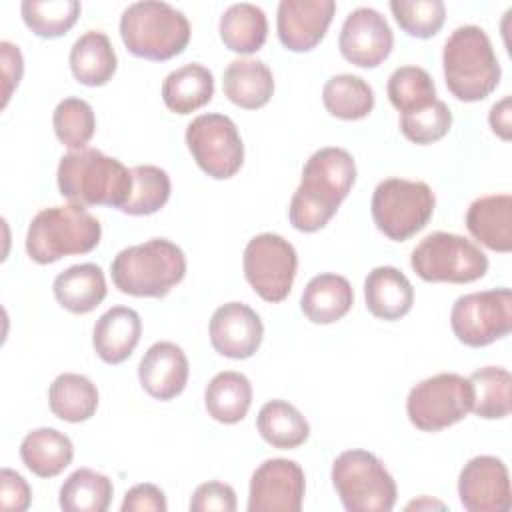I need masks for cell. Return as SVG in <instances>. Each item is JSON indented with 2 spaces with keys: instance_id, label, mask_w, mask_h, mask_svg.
I'll list each match as a JSON object with an SVG mask.
<instances>
[{
  "instance_id": "3",
  "label": "cell",
  "mask_w": 512,
  "mask_h": 512,
  "mask_svg": "<svg viewBox=\"0 0 512 512\" xmlns=\"http://www.w3.org/2000/svg\"><path fill=\"white\" fill-rule=\"evenodd\" d=\"M186 274V256L180 246L166 238H152L120 250L110 276L122 294L138 298H164Z\"/></svg>"
},
{
  "instance_id": "41",
  "label": "cell",
  "mask_w": 512,
  "mask_h": 512,
  "mask_svg": "<svg viewBox=\"0 0 512 512\" xmlns=\"http://www.w3.org/2000/svg\"><path fill=\"white\" fill-rule=\"evenodd\" d=\"M452 112L444 100H434L422 110L400 114V130L414 144H432L448 134Z\"/></svg>"
},
{
  "instance_id": "39",
  "label": "cell",
  "mask_w": 512,
  "mask_h": 512,
  "mask_svg": "<svg viewBox=\"0 0 512 512\" xmlns=\"http://www.w3.org/2000/svg\"><path fill=\"white\" fill-rule=\"evenodd\" d=\"M52 126L56 138L70 150H84L96 130V116L92 106L82 98H64L58 102L52 114Z\"/></svg>"
},
{
  "instance_id": "45",
  "label": "cell",
  "mask_w": 512,
  "mask_h": 512,
  "mask_svg": "<svg viewBox=\"0 0 512 512\" xmlns=\"http://www.w3.org/2000/svg\"><path fill=\"white\" fill-rule=\"evenodd\" d=\"M0 60H2V78H4V92H2V108L8 104L14 88L20 84L24 72V60L18 46L12 42H0Z\"/></svg>"
},
{
  "instance_id": "20",
  "label": "cell",
  "mask_w": 512,
  "mask_h": 512,
  "mask_svg": "<svg viewBox=\"0 0 512 512\" xmlns=\"http://www.w3.org/2000/svg\"><path fill=\"white\" fill-rule=\"evenodd\" d=\"M142 320L136 310L128 306H112L94 324L92 346L106 364H120L140 342Z\"/></svg>"
},
{
  "instance_id": "13",
  "label": "cell",
  "mask_w": 512,
  "mask_h": 512,
  "mask_svg": "<svg viewBox=\"0 0 512 512\" xmlns=\"http://www.w3.org/2000/svg\"><path fill=\"white\" fill-rule=\"evenodd\" d=\"M186 146L202 172L216 180L232 178L244 162L236 124L218 112L196 116L186 128Z\"/></svg>"
},
{
  "instance_id": "10",
  "label": "cell",
  "mask_w": 512,
  "mask_h": 512,
  "mask_svg": "<svg viewBox=\"0 0 512 512\" xmlns=\"http://www.w3.org/2000/svg\"><path fill=\"white\" fill-rule=\"evenodd\" d=\"M472 384L456 372H440L430 376L408 392L406 414L412 426L422 432H440L472 410Z\"/></svg>"
},
{
  "instance_id": "11",
  "label": "cell",
  "mask_w": 512,
  "mask_h": 512,
  "mask_svg": "<svg viewBox=\"0 0 512 512\" xmlns=\"http://www.w3.org/2000/svg\"><path fill=\"white\" fill-rule=\"evenodd\" d=\"M454 336L472 348L488 346L512 330V292L492 288L460 296L450 310Z\"/></svg>"
},
{
  "instance_id": "25",
  "label": "cell",
  "mask_w": 512,
  "mask_h": 512,
  "mask_svg": "<svg viewBox=\"0 0 512 512\" xmlns=\"http://www.w3.org/2000/svg\"><path fill=\"white\" fill-rule=\"evenodd\" d=\"M54 298L72 314H88L106 298V278L98 264L86 262L66 268L54 278Z\"/></svg>"
},
{
  "instance_id": "46",
  "label": "cell",
  "mask_w": 512,
  "mask_h": 512,
  "mask_svg": "<svg viewBox=\"0 0 512 512\" xmlns=\"http://www.w3.org/2000/svg\"><path fill=\"white\" fill-rule=\"evenodd\" d=\"M488 122L494 134H498L502 140L512 138V110H510V96H504L500 102H496L490 108Z\"/></svg>"
},
{
  "instance_id": "17",
  "label": "cell",
  "mask_w": 512,
  "mask_h": 512,
  "mask_svg": "<svg viewBox=\"0 0 512 512\" xmlns=\"http://www.w3.org/2000/svg\"><path fill=\"white\" fill-rule=\"evenodd\" d=\"M332 0H282L276 12V30L282 46L308 52L320 44L334 18Z\"/></svg>"
},
{
  "instance_id": "24",
  "label": "cell",
  "mask_w": 512,
  "mask_h": 512,
  "mask_svg": "<svg viewBox=\"0 0 512 512\" xmlns=\"http://www.w3.org/2000/svg\"><path fill=\"white\" fill-rule=\"evenodd\" d=\"M354 304V290L350 282L340 274L314 276L300 298L304 316L314 324H332L348 314Z\"/></svg>"
},
{
  "instance_id": "34",
  "label": "cell",
  "mask_w": 512,
  "mask_h": 512,
  "mask_svg": "<svg viewBox=\"0 0 512 512\" xmlns=\"http://www.w3.org/2000/svg\"><path fill=\"white\" fill-rule=\"evenodd\" d=\"M322 102L334 118L360 120L374 108V90L356 74H336L324 84Z\"/></svg>"
},
{
  "instance_id": "28",
  "label": "cell",
  "mask_w": 512,
  "mask_h": 512,
  "mask_svg": "<svg viewBox=\"0 0 512 512\" xmlns=\"http://www.w3.org/2000/svg\"><path fill=\"white\" fill-rule=\"evenodd\" d=\"M20 458L32 474L54 478L72 462L74 446L72 440L56 428H36L24 436Z\"/></svg>"
},
{
  "instance_id": "38",
  "label": "cell",
  "mask_w": 512,
  "mask_h": 512,
  "mask_svg": "<svg viewBox=\"0 0 512 512\" xmlns=\"http://www.w3.org/2000/svg\"><path fill=\"white\" fill-rule=\"evenodd\" d=\"M388 98L400 114L426 108L436 100V86L430 74L420 66L396 68L386 84Z\"/></svg>"
},
{
  "instance_id": "26",
  "label": "cell",
  "mask_w": 512,
  "mask_h": 512,
  "mask_svg": "<svg viewBox=\"0 0 512 512\" xmlns=\"http://www.w3.org/2000/svg\"><path fill=\"white\" fill-rule=\"evenodd\" d=\"M68 62L74 78L84 86H104L118 66L110 38L98 30H88L74 42Z\"/></svg>"
},
{
  "instance_id": "43",
  "label": "cell",
  "mask_w": 512,
  "mask_h": 512,
  "mask_svg": "<svg viewBox=\"0 0 512 512\" xmlns=\"http://www.w3.org/2000/svg\"><path fill=\"white\" fill-rule=\"evenodd\" d=\"M32 502L28 482L14 470L2 468L0 472V508L4 512H24Z\"/></svg>"
},
{
  "instance_id": "47",
  "label": "cell",
  "mask_w": 512,
  "mask_h": 512,
  "mask_svg": "<svg viewBox=\"0 0 512 512\" xmlns=\"http://www.w3.org/2000/svg\"><path fill=\"white\" fill-rule=\"evenodd\" d=\"M422 506H438V508H444L440 502H430V500H426V498H422V500H418V502H410L406 508L410 510V508H422Z\"/></svg>"
},
{
  "instance_id": "16",
  "label": "cell",
  "mask_w": 512,
  "mask_h": 512,
  "mask_svg": "<svg viewBox=\"0 0 512 512\" xmlns=\"http://www.w3.org/2000/svg\"><path fill=\"white\" fill-rule=\"evenodd\" d=\"M458 496L468 512H508L512 504L506 464L496 456H476L458 476Z\"/></svg>"
},
{
  "instance_id": "31",
  "label": "cell",
  "mask_w": 512,
  "mask_h": 512,
  "mask_svg": "<svg viewBox=\"0 0 512 512\" xmlns=\"http://www.w3.org/2000/svg\"><path fill=\"white\" fill-rule=\"evenodd\" d=\"M48 404L56 418L64 422H84L98 408V388L82 374L64 372L48 388Z\"/></svg>"
},
{
  "instance_id": "30",
  "label": "cell",
  "mask_w": 512,
  "mask_h": 512,
  "mask_svg": "<svg viewBox=\"0 0 512 512\" xmlns=\"http://www.w3.org/2000/svg\"><path fill=\"white\" fill-rule=\"evenodd\" d=\"M252 404L250 380L234 370L218 372L204 390V406L208 414L222 424L244 420Z\"/></svg>"
},
{
  "instance_id": "19",
  "label": "cell",
  "mask_w": 512,
  "mask_h": 512,
  "mask_svg": "<svg viewBox=\"0 0 512 512\" xmlns=\"http://www.w3.org/2000/svg\"><path fill=\"white\" fill-rule=\"evenodd\" d=\"M188 372L190 368L184 350L168 340L152 344L138 364V380L156 400H172L182 394L188 382Z\"/></svg>"
},
{
  "instance_id": "12",
  "label": "cell",
  "mask_w": 512,
  "mask_h": 512,
  "mask_svg": "<svg viewBox=\"0 0 512 512\" xmlns=\"http://www.w3.org/2000/svg\"><path fill=\"white\" fill-rule=\"evenodd\" d=\"M244 278L266 302H282L296 278L298 256L294 246L280 234L264 232L254 236L242 256Z\"/></svg>"
},
{
  "instance_id": "18",
  "label": "cell",
  "mask_w": 512,
  "mask_h": 512,
  "mask_svg": "<svg viewBox=\"0 0 512 512\" xmlns=\"http://www.w3.org/2000/svg\"><path fill=\"white\" fill-rule=\"evenodd\" d=\"M264 326L260 316L242 302H228L210 318V344L226 358H250L262 344Z\"/></svg>"
},
{
  "instance_id": "4",
  "label": "cell",
  "mask_w": 512,
  "mask_h": 512,
  "mask_svg": "<svg viewBox=\"0 0 512 512\" xmlns=\"http://www.w3.org/2000/svg\"><path fill=\"white\" fill-rule=\"evenodd\" d=\"M448 90L462 102H480L500 82V64L488 34L474 24L456 28L442 50Z\"/></svg>"
},
{
  "instance_id": "29",
  "label": "cell",
  "mask_w": 512,
  "mask_h": 512,
  "mask_svg": "<svg viewBox=\"0 0 512 512\" xmlns=\"http://www.w3.org/2000/svg\"><path fill=\"white\" fill-rule=\"evenodd\" d=\"M220 40L236 54L260 50L268 36V20L262 8L250 2H238L224 10L218 24Z\"/></svg>"
},
{
  "instance_id": "1",
  "label": "cell",
  "mask_w": 512,
  "mask_h": 512,
  "mask_svg": "<svg viewBox=\"0 0 512 512\" xmlns=\"http://www.w3.org/2000/svg\"><path fill=\"white\" fill-rule=\"evenodd\" d=\"M356 182L352 154L338 146L316 150L304 164L302 180L288 206L290 224L300 232L324 228Z\"/></svg>"
},
{
  "instance_id": "2",
  "label": "cell",
  "mask_w": 512,
  "mask_h": 512,
  "mask_svg": "<svg viewBox=\"0 0 512 512\" xmlns=\"http://www.w3.org/2000/svg\"><path fill=\"white\" fill-rule=\"evenodd\" d=\"M58 190L80 206L122 208L132 192V172L96 148L68 152L58 162Z\"/></svg>"
},
{
  "instance_id": "32",
  "label": "cell",
  "mask_w": 512,
  "mask_h": 512,
  "mask_svg": "<svg viewBox=\"0 0 512 512\" xmlns=\"http://www.w3.org/2000/svg\"><path fill=\"white\" fill-rule=\"evenodd\" d=\"M256 428L260 436L274 448L292 450L302 446L310 436V424L302 412L286 400L266 402L258 416Z\"/></svg>"
},
{
  "instance_id": "7",
  "label": "cell",
  "mask_w": 512,
  "mask_h": 512,
  "mask_svg": "<svg viewBox=\"0 0 512 512\" xmlns=\"http://www.w3.org/2000/svg\"><path fill=\"white\" fill-rule=\"evenodd\" d=\"M332 486L348 512H390L396 482L368 450H346L332 462Z\"/></svg>"
},
{
  "instance_id": "36",
  "label": "cell",
  "mask_w": 512,
  "mask_h": 512,
  "mask_svg": "<svg viewBox=\"0 0 512 512\" xmlns=\"http://www.w3.org/2000/svg\"><path fill=\"white\" fill-rule=\"evenodd\" d=\"M130 172L132 192L120 210L130 216H148L158 212L168 202L172 192L168 172L154 164H140Z\"/></svg>"
},
{
  "instance_id": "44",
  "label": "cell",
  "mask_w": 512,
  "mask_h": 512,
  "mask_svg": "<svg viewBox=\"0 0 512 512\" xmlns=\"http://www.w3.org/2000/svg\"><path fill=\"white\" fill-rule=\"evenodd\" d=\"M166 496L154 484H136L132 486L122 500V512H166Z\"/></svg>"
},
{
  "instance_id": "9",
  "label": "cell",
  "mask_w": 512,
  "mask_h": 512,
  "mask_svg": "<svg viewBox=\"0 0 512 512\" xmlns=\"http://www.w3.org/2000/svg\"><path fill=\"white\" fill-rule=\"evenodd\" d=\"M410 266L424 282L466 284L488 272V258L460 234L432 232L412 250Z\"/></svg>"
},
{
  "instance_id": "33",
  "label": "cell",
  "mask_w": 512,
  "mask_h": 512,
  "mask_svg": "<svg viewBox=\"0 0 512 512\" xmlns=\"http://www.w3.org/2000/svg\"><path fill=\"white\" fill-rule=\"evenodd\" d=\"M112 480L92 468L74 470L60 486L64 512H106L112 502Z\"/></svg>"
},
{
  "instance_id": "40",
  "label": "cell",
  "mask_w": 512,
  "mask_h": 512,
  "mask_svg": "<svg viewBox=\"0 0 512 512\" xmlns=\"http://www.w3.org/2000/svg\"><path fill=\"white\" fill-rule=\"evenodd\" d=\"M390 10L398 26L414 38H432L446 20V6L440 0H392Z\"/></svg>"
},
{
  "instance_id": "23",
  "label": "cell",
  "mask_w": 512,
  "mask_h": 512,
  "mask_svg": "<svg viewBox=\"0 0 512 512\" xmlns=\"http://www.w3.org/2000/svg\"><path fill=\"white\" fill-rule=\"evenodd\" d=\"M222 88L232 104L246 110H256L268 104L272 98L274 76L262 60L236 58L224 70Z\"/></svg>"
},
{
  "instance_id": "22",
  "label": "cell",
  "mask_w": 512,
  "mask_h": 512,
  "mask_svg": "<svg viewBox=\"0 0 512 512\" xmlns=\"http://www.w3.org/2000/svg\"><path fill=\"white\" fill-rule=\"evenodd\" d=\"M364 300L372 316L392 322L412 310L414 288L398 268L376 266L364 280Z\"/></svg>"
},
{
  "instance_id": "8",
  "label": "cell",
  "mask_w": 512,
  "mask_h": 512,
  "mask_svg": "<svg viewBox=\"0 0 512 512\" xmlns=\"http://www.w3.org/2000/svg\"><path fill=\"white\" fill-rule=\"evenodd\" d=\"M434 206L436 198L426 182L386 178L374 188L370 212L384 236L404 242L430 222Z\"/></svg>"
},
{
  "instance_id": "37",
  "label": "cell",
  "mask_w": 512,
  "mask_h": 512,
  "mask_svg": "<svg viewBox=\"0 0 512 512\" xmlns=\"http://www.w3.org/2000/svg\"><path fill=\"white\" fill-rule=\"evenodd\" d=\"M78 0H24L20 4L24 24L40 38L64 36L80 16Z\"/></svg>"
},
{
  "instance_id": "6",
  "label": "cell",
  "mask_w": 512,
  "mask_h": 512,
  "mask_svg": "<svg viewBox=\"0 0 512 512\" xmlns=\"http://www.w3.org/2000/svg\"><path fill=\"white\" fill-rule=\"evenodd\" d=\"M102 226L80 204L40 210L26 232V252L38 264H52L64 256L92 252L100 244Z\"/></svg>"
},
{
  "instance_id": "15",
  "label": "cell",
  "mask_w": 512,
  "mask_h": 512,
  "mask_svg": "<svg viewBox=\"0 0 512 512\" xmlns=\"http://www.w3.org/2000/svg\"><path fill=\"white\" fill-rule=\"evenodd\" d=\"M392 46V28L378 10L360 6L346 16L338 36V48L350 64L376 68L390 56Z\"/></svg>"
},
{
  "instance_id": "21",
  "label": "cell",
  "mask_w": 512,
  "mask_h": 512,
  "mask_svg": "<svg viewBox=\"0 0 512 512\" xmlns=\"http://www.w3.org/2000/svg\"><path fill=\"white\" fill-rule=\"evenodd\" d=\"M466 228L490 250H512V196L490 194L476 198L466 212Z\"/></svg>"
},
{
  "instance_id": "5",
  "label": "cell",
  "mask_w": 512,
  "mask_h": 512,
  "mask_svg": "<svg viewBox=\"0 0 512 512\" xmlns=\"http://www.w3.org/2000/svg\"><path fill=\"white\" fill-rule=\"evenodd\" d=\"M120 38L130 54L146 60H170L190 42V22L168 2L142 0L120 16Z\"/></svg>"
},
{
  "instance_id": "42",
  "label": "cell",
  "mask_w": 512,
  "mask_h": 512,
  "mask_svg": "<svg viewBox=\"0 0 512 512\" xmlns=\"http://www.w3.org/2000/svg\"><path fill=\"white\" fill-rule=\"evenodd\" d=\"M190 512H234L236 510V492L232 486L212 480L200 484L190 498Z\"/></svg>"
},
{
  "instance_id": "35",
  "label": "cell",
  "mask_w": 512,
  "mask_h": 512,
  "mask_svg": "<svg viewBox=\"0 0 512 512\" xmlns=\"http://www.w3.org/2000/svg\"><path fill=\"white\" fill-rule=\"evenodd\" d=\"M474 392L472 412L484 420H500L510 414L512 376L506 368L484 366L468 376Z\"/></svg>"
},
{
  "instance_id": "14",
  "label": "cell",
  "mask_w": 512,
  "mask_h": 512,
  "mask_svg": "<svg viewBox=\"0 0 512 512\" xmlns=\"http://www.w3.org/2000/svg\"><path fill=\"white\" fill-rule=\"evenodd\" d=\"M304 492L306 478L300 464L288 458H270L250 478L248 512H298Z\"/></svg>"
},
{
  "instance_id": "27",
  "label": "cell",
  "mask_w": 512,
  "mask_h": 512,
  "mask_svg": "<svg viewBox=\"0 0 512 512\" xmlns=\"http://www.w3.org/2000/svg\"><path fill=\"white\" fill-rule=\"evenodd\" d=\"M214 96V76L212 72L190 62L172 70L162 82V100L170 112L190 114L206 106Z\"/></svg>"
}]
</instances>
